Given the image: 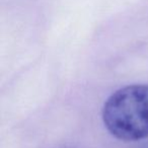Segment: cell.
<instances>
[{
    "label": "cell",
    "instance_id": "obj_1",
    "mask_svg": "<svg viewBox=\"0 0 148 148\" xmlns=\"http://www.w3.org/2000/svg\"><path fill=\"white\" fill-rule=\"evenodd\" d=\"M103 119L118 139L138 141L148 137V85H129L106 101Z\"/></svg>",
    "mask_w": 148,
    "mask_h": 148
}]
</instances>
